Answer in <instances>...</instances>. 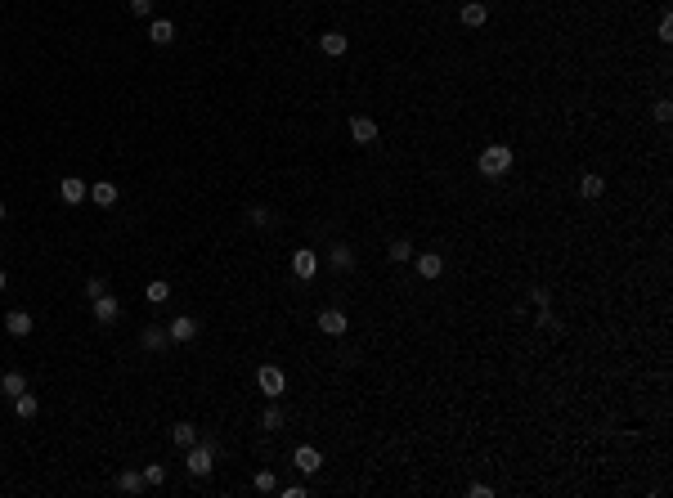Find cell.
Segmentation results:
<instances>
[{"instance_id":"7","label":"cell","mask_w":673,"mask_h":498,"mask_svg":"<svg viewBox=\"0 0 673 498\" xmlns=\"http://www.w3.org/2000/svg\"><path fill=\"white\" fill-rule=\"evenodd\" d=\"M90 306H94V319H99V323H117L121 319V301L113 292H104L99 301H90Z\"/></svg>"},{"instance_id":"24","label":"cell","mask_w":673,"mask_h":498,"mask_svg":"<svg viewBox=\"0 0 673 498\" xmlns=\"http://www.w3.org/2000/svg\"><path fill=\"white\" fill-rule=\"evenodd\" d=\"M144 297H149V301H153V306H162V301L171 297V283H166V278H153V283H149V287H144Z\"/></svg>"},{"instance_id":"36","label":"cell","mask_w":673,"mask_h":498,"mask_svg":"<svg viewBox=\"0 0 673 498\" xmlns=\"http://www.w3.org/2000/svg\"><path fill=\"white\" fill-rule=\"evenodd\" d=\"M5 283H9V278H5V270H0V292H5Z\"/></svg>"},{"instance_id":"22","label":"cell","mask_w":673,"mask_h":498,"mask_svg":"<svg viewBox=\"0 0 673 498\" xmlns=\"http://www.w3.org/2000/svg\"><path fill=\"white\" fill-rule=\"evenodd\" d=\"M283 422H288V418H283V409H278V404H269V409L261 413V427H265V431H283Z\"/></svg>"},{"instance_id":"21","label":"cell","mask_w":673,"mask_h":498,"mask_svg":"<svg viewBox=\"0 0 673 498\" xmlns=\"http://www.w3.org/2000/svg\"><path fill=\"white\" fill-rule=\"evenodd\" d=\"M113 485H117L121 494H140V490H144V471H121Z\"/></svg>"},{"instance_id":"32","label":"cell","mask_w":673,"mask_h":498,"mask_svg":"<svg viewBox=\"0 0 673 498\" xmlns=\"http://www.w3.org/2000/svg\"><path fill=\"white\" fill-rule=\"evenodd\" d=\"M669 117H673V104L660 99V104H655V121H669Z\"/></svg>"},{"instance_id":"12","label":"cell","mask_w":673,"mask_h":498,"mask_svg":"<svg viewBox=\"0 0 673 498\" xmlns=\"http://www.w3.org/2000/svg\"><path fill=\"white\" fill-rule=\"evenodd\" d=\"M350 139L354 144H373L377 139V121L373 117H350Z\"/></svg>"},{"instance_id":"10","label":"cell","mask_w":673,"mask_h":498,"mask_svg":"<svg viewBox=\"0 0 673 498\" xmlns=\"http://www.w3.org/2000/svg\"><path fill=\"white\" fill-rule=\"evenodd\" d=\"M117 198H121V193H117L113 180H99V185H90V202L104 206V211H108V206H117Z\"/></svg>"},{"instance_id":"27","label":"cell","mask_w":673,"mask_h":498,"mask_svg":"<svg viewBox=\"0 0 673 498\" xmlns=\"http://www.w3.org/2000/svg\"><path fill=\"white\" fill-rule=\"evenodd\" d=\"M144 485H149V490H162V485H166V467H157V463L144 467Z\"/></svg>"},{"instance_id":"19","label":"cell","mask_w":673,"mask_h":498,"mask_svg":"<svg viewBox=\"0 0 673 498\" xmlns=\"http://www.w3.org/2000/svg\"><path fill=\"white\" fill-rule=\"evenodd\" d=\"M346 45H350V41H346L341 32H323V36H319V50H323L328 58H341V54H346Z\"/></svg>"},{"instance_id":"20","label":"cell","mask_w":673,"mask_h":498,"mask_svg":"<svg viewBox=\"0 0 673 498\" xmlns=\"http://www.w3.org/2000/svg\"><path fill=\"white\" fill-rule=\"evenodd\" d=\"M171 440H175V449H189L198 440V427H193V422H175V427H171Z\"/></svg>"},{"instance_id":"18","label":"cell","mask_w":673,"mask_h":498,"mask_svg":"<svg viewBox=\"0 0 673 498\" xmlns=\"http://www.w3.org/2000/svg\"><path fill=\"white\" fill-rule=\"evenodd\" d=\"M23 391H27V378H23L18 368H9L5 378H0V395H9V399H18Z\"/></svg>"},{"instance_id":"16","label":"cell","mask_w":673,"mask_h":498,"mask_svg":"<svg viewBox=\"0 0 673 498\" xmlns=\"http://www.w3.org/2000/svg\"><path fill=\"white\" fill-rule=\"evenodd\" d=\"M149 41L153 45H171V41H175V23H171V18H153L149 23Z\"/></svg>"},{"instance_id":"9","label":"cell","mask_w":673,"mask_h":498,"mask_svg":"<svg viewBox=\"0 0 673 498\" xmlns=\"http://www.w3.org/2000/svg\"><path fill=\"white\" fill-rule=\"evenodd\" d=\"M32 328H36V323H32L27 310H9V314H5V332H9V337H32Z\"/></svg>"},{"instance_id":"30","label":"cell","mask_w":673,"mask_h":498,"mask_svg":"<svg viewBox=\"0 0 673 498\" xmlns=\"http://www.w3.org/2000/svg\"><path fill=\"white\" fill-rule=\"evenodd\" d=\"M130 14L135 18H149L153 14V0H130Z\"/></svg>"},{"instance_id":"2","label":"cell","mask_w":673,"mask_h":498,"mask_svg":"<svg viewBox=\"0 0 673 498\" xmlns=\"http://www.w3.org/2000/svg\"><path fill=\"white\" fill-rule=\"evenodd\" d=\"M185 454H189V458H185V467L193 471V476H206V471L216 467V444H198V440H193V444L185 449Z\"/></svg>"},{"instance_id":"26","label":"cell","mask_w":673,"mask_h":498,"mask_svg":"<svg viewBox=\"0 0 673 498\" xmlns=\"http://www.w3.org/2000/svg\"><path fill=\"white\" fill-rule=\"evenodd\" d=\"M36 409H41V404H36V395H27V391L14 399V413H18V418H36Z\"/></svg>"},{"instance_id":"11","label":"cell","mask_w":673,"mask_h":498,"mask_svg":"<svg viewBox=\"0 0 673 498\" xmlns=\"http://www.w3.org/2000/svg\"><path fill=\"white\" fill-rule=\"evenodd\" d=\"M328 265L341 270V274H350L354 270V251L346 247V242H333V247H328Z\"/></svg>"},{"instance_id":"35","label":"cell","mask_w":673,"mask_h":498,"mask_svg":"<svg viewBox=\"0 0 673 498\" xmlns=\"http://www.w3.org/2000/svg\"><path fill=\"white\" fill-rule=\"evenodd\" d=\"M467 494H471V498H494V490H489V485H471Z\"/></svg>"},{"instance_id":"6","label":"cell","mask_w":673,"mask_h":498,"mask_svg":"<svg viewBox=\"0 0 673 498\" xmlns=\"http://www.w3.org/2000/svg\"><path fill=\"white\" fill-rule=\"evenodd\" d=\"M292 463H297V471H305V476H314V471L323 467V454L314 444H301L297 454H292Z\"/></svg>"},{"instance_id":"33","label":"cell","mask_w":673,"mask_h":498,"mask_svg":"<svg viewBox=\"0 0 673 498\" xmlns=\"http://www.w3.org/2000/svg\"><path fill=\"white\" fill-rule=\"evenodd\" d=\"M660 41H673V18H669V14L660 18Z\"/></svg>"},{"instance_id":"29","label":"cell","mask_w":673,"mask_h":498,"mask_svg":"<svg viewBox=\"0 0 673 498\" xmlns=\"http://www.w3.org/2000/svg\"><path fill=\"white\" fill-rule=\"evenodd\" d=\"M104 292H108V278H90V283H85V297L90 301H99Z\"/></svg>"},{"instance_id":"5","label":"cell","mask_w":673,"mask_h":498,"mask_svg":"<svg viewBox=\"0 0 673 498\" xmlns=\"http://www.w3.org/2000/svg\"><path fill=\"white\" fill-rule=\"evenodd\" d=\"M58 198H63L68 206H77V202L90 198V185H85V180H77V175H68V180H58Z\"/></svg>"},{"instance_id":"15","label":"cell","mask_w":673,"mask_h":498,"mask_svg":"<svg viewBox=\"0 0 673 498\" xmlns=\"http://www.w3.org/2000/svg\"><path fill=\"white\" fill-rule=\"evenodd\" d=\"M319 328H323L328 337H341V332L350 328V319H346L341 310H319Z\"/></svg>"},{"instance_id":"25","label":"cell","mask_w":673,"mask_h":498,"mask_svg":"<svg viewBox=\"0 0 673 498\" xmlns=\"http://www.w3.org/2000/svg\"><path fill=\"white\" fill-rule=\"evenodd\" d=\"M386 256L395 261V265H400V261H413V242H409V238H395V242H390V251H386Z\"/></svg>"},{"instance_id":"31","label":"cell","mask_w":673,"mask_h":498,"mask_svg":"<svg viewBox=\"0 0 673 498\" xmlns=\"http://www.w3.org/2000/svg\"><path fill=\"white\" fill-rule=\"evenodd\" d=\"M247 220H252V225H269V211H265V206H252Z\"/></svg>"},{"instance_id":"8","label":"cell","mask_w":673,"mask_h":498,"mask_svg":"<svg viewBox=\"0 0 673 498\" xmlns=\"http://www.w3.org/2000/svg\"><path fill=\"white\" fill-rule=\"evenodd\" d=\"M292 274H297V278H314V274H319V256H314L310 247H301L297 256H292Z\"/></svg>"},{"instance_id":"4","label":"cell","mask_w":673,"mask_h":498,"mask_svg":"<svg viewBox=\"0 0 673 498\" xmlns=\"http://www.w3.org/2000/svg\"><path fill=\"white\" fill-rule=\"evenodd\" d=\"M166 337L175 346H185V342H193V337H198V319H189V314H180V319H171L166 323Z\"/></svg>"},{"instance_id":"28","label":"cell","mask_w":673,"mask_h":498,"mask_svg":"<svg viewBox=\"0 0 673 498\" xmlns=\"http://www.w3.org/2000/svg\"><path fill=\"white\" fill-rule=\"evenodd\" d=\"M256 490H261V494H274V490H278L274 471H256Z\"/></svg>"},{"instance_id":"3","label":"cell","mask_w":673,"mask_h":498,"mask_svg":"<svg viewBox=\"0 0 673 498\" xmlns=\"http://www.w3.org/2000/svg\"><path fill=\"white\" fill-rule=\"evenodd\" d=\"M256 386H261V391L269 395V399H278L288 391V378H283V368H274V363H265L261 373H256Z\"/></svg>"},{"instance_id":"23","label":"cell","mask_w":673,"mask_h":498,"mask_svg":"<svg viewBox=\"0 0 673 498\" xmlns=\"http://www.w3.org/2000/svg\"><path fill=\"white\" fill-rule=\"evenodd\" d=\"M579 193H584V198H602V193H606V180H602V175H584V180H579Z\"/></svg>"},{"instance_id":"13","label":"cell","mask_w":673,"mask_h":498,"mask_svg":"<svg viewBox=\"0 0 673 498\" xmlns=\"http://www.w3.org/2000/svg\"><path fill=\"white\" fill-rule=\"evenodd\" d=\"M166 342H171V337H166V328L144 323V332H140V346H144V350H153V355H157V350H166Z\"/></svg>"},{"instance_id":"37","label":"cell","mask_w":673,"mask_h":498,"mask_svg":"<svg viewBox=\"0 0 673 498\" xmlns=\"http://www.w3.org/2000/svg\"><path fill=\"white\" fill-rule=\"evenodd\" d=\"M0 220H5V202H0Z\"/></svg>"},{"instance_id":"17","label":"cell","mask_w":673,"mask_h":498,"mask_svg":"<svg viewBox=\"0 0 673 498\" xmlns=\"http://www.w3.org/2000/svg\"><path fill=\"white\" fill-rule=\"evenodd\" d=\"M462 27H485V18H489V9L481 5V0H467V5H462Z\"/></svg>"},{"instance_id":"1","label":"cell","mask_w":673,"mask_h":498,"mask_svg":"<svg viewBox=\"0 0 673 498\" xmlns=\"http://www.w3.org/2000/svg\"><path fill=\"white\" fill-rule=\"evenodd\" d=\"M512 162H517V157H512V149H507V144H489V149L481 153V175H489V180H503V175L512 171Z\"/></svg>"},{"instance_id":"34","label":"cell","mask_w":673,"mask_h":498,"mask_svg":"<svg viewBox=\"0 0 673 498\" xmlns=\"http://www.w3.org/2000/svg\"><path fill=\"white\" fill-rule=\"evenodd\" d=\"M530 297H534V306H548V301H552V292H548V287H534Z\"/></svg>"},{"instance_id":"14","label":"cell","mask_w":673,"mask_h":498,"mask_svg":"<svg viewBox=\"0 0 673 498\" xmlns=\"http://www.w3.org/2000/svg\"><path fill=\"white\" fill-rule=\"evenodd\" d=\"M418 274L426 278V283L440 278V274H445V256H440V251H422V256H418Z\"/></svg>"}]
</instances>
